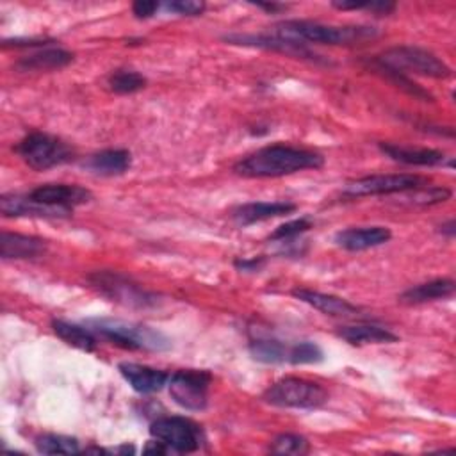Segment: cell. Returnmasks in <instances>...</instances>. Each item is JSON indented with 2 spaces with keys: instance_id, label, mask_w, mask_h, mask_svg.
I'll list each match as a JSON object with an SVG mask.
<instances>
[{
  "instance_id": "obj_5",
  "label": "cell",
  "mask_w": 456,
  "mask_h": 456,
  "mask_svg": "<svg viewBox=\"0 0 456 456\" xmlns=\"http://www.w3.org/2000/svg\"><path fill=\"white\" fill-rule=\"evenodd\" d=\"M14 151L28 167L36 171H46L75 159V150L66 141L45 132L27 134L14 146Z\"/></svg>"
},
{
  "instance_id": "obj_14",
  "label": "cell",
  "mask_w": 456,
  "mask_h": 456,
  "mask_svg": "<svg viewBox=\"0 0 456 456\" xmlns=\"http://www.w3.org/2000/svg\"><path fill=\"white\" fill-rule=\"evenodd\" d=\"M379 151L385 153L388 159L399 164L406 166H424V167H433V166H444L447 164L449 167L454 166V160L449 159L445 162V153L440 150L433 148H413V146H404V144H395V142H379Z\"/></svg>"
},
{
  "instance_id": "obj_33",
  "label": "cell",
  "mask_w": 456,
  "mask_h": 456,
  "mask_svg": "<svg viewBox=\"0 0 456 456\" xmlns=\"http://www.w3.org/2000/svg\"><path fill=\"white\" fill-rule=\"evenodd\" d=\"M171 12H178L182 16H200L205 11L203 2H192V0H178V2H167L164 5Z\"/></svg>"
},
{
  "instance_id": "obj_23",
  "label": "cell",
  "mask_w": 456,
  "mask_h": 456,
  "mask_svg": "<svg viewBox=\"0 0 456 456\" xmlns=\"http://www.w3.org/2000/svg\"><path fill=\"white\" fill-rule=\"evenodd\" d=\"M365 64H367L369 69H372L374 73L381 75L383 78H387L388 82H392L395 87H399L401 91H404L406 94H410V96H413V98H417V100H420V102H431V103L435 102V96H433L428 89H424L422 86H419L413 78H410V75H406V73H403V71H399V69H395V68H390V66L379 62V61L376 59V55H374V57H367V59H365Z\"/></svg>"
},
{
  "instance_id": "obj_9",
  "label": "cell",
  "mask_w": 456,
  "mask_h": 456,
  "mask_svg": "<svg viewBox=\"0 0 456 456\" xmlns=\"http://www.w3.org/2000/svg\"><path fill=\"white\" fill-rule=\"evenodd\" d=\"M212 374L203 369H180L167 379L171 399L189 411H201L208 404Z\"/></svg>"
},
{
  "instance_id": "obj_28",
  "label": "cell",
  "mask_w": 456,
  "mask_h": 456,
  "mask_svg": "<svg viewBox=\"0 0 456 456\" xmlns=\"http://www.w3.org/2000/svg\"><path fill=\"white\" fill-rule=\"evenodd\" d=\"M107 86L116 94H132L146 86V77L135 69H116L110 73Z\"/></svg>"
},
{
  "instance_id": "obj_19",
  "label": "cell",
  "mask_w": 456,
  "mask_h": 456,
  "mask_svg": "<svg viewBox=\"0 0 456 456\" xmlns=\"http://www.w3.org/2000/svg\"><path fill=\"white\" fill-rule=\"evenodd\" d=\"M82 166L96 176H118L130 169L132 153L123 148H109L89 155Z\"/></svg>"
},
{
  "instance_id": "obj_25",
  "label": "cell",
  "mask_w": 456,
  "mask_h": 456,
  "mask_svg": "<svg viewBox=\"0 0 456 456\" xmlns=\"http://www.w3.org/2000/svg\"><path fill=\"white\" fill-rule=\"evenodd\" d=\"M52 330L59 338H62L66 344H69L80 351H86V353L96 351L98 342H96L94 331L89 326L68 322L62 319H53Z\"/></svg>"
},
{
  "instance_id": "obj_36",
  "label": "cell",
  "mask_w": 456,
  "mask_h": 456,
  "mask_svg": "<svg viewBox=\"0 0 456 456\" xmlns=\"http://www.w3.org/2000/svg\"><path fill=\"white\" fill-rule=\"evenodd\" d=\"M265 264V256H251V258H237L233 262L235 269L239 271H246V273H255L260 271Z\"/></svg>"
},
{
  "instance_id": "obj_30",
  "label": "cell",
  "mask_w": 456,
  "mask_h": 456,
  "mask_svg": "<svg viewBox=\"0 0 456 456\" xmlns=\"http://www.w3.org/2000/svg\"><path fill=\"white\" fill-rule=\"evenodd\" d=\"M324 354L322 349L310 340H301L296 344H290L289 349V363L292 365H305V363H319L322 362Z\"/></svg>"
},
{
  "instance_id": "obj_39",
  "label": "cell",
  "mask_w": 456,
  "mask_h": 456,
  "mask_svg": "<svg viewBox=\"0 0 456 456\" xmlns=\"http://www.w3.org/2000/svg\"><path fill=\"white\" fill-rule=\"evenodd\" d=\"M331 5L340 11H358V9H367L369 2H331Z\"/></svg>"
},
{
  "instance_id": "obj_35",
  "label": "cell",
  "mask_w": 456,
  "mask_h": 456,
  "mask_svg": "<svg viewBox=\"0 0 456 456\" xmlns=\"http://www.w3.org/2000/svg\"><path fill=\"white\" fill-rule=\"evenodd\" d=\"M159 9H160V4L153 2V0H137V2L132 4V12L139 20H146V18L155 16V12Z\"/></svg>"
},
{
  "instance_id": "obj_29",
  "label": "cell",
  "mask_w": 456,
  "mask_h": 456,
  "mask_svg": "<svg viewBox=\"0 0 456 456\" xmlns=\"http://www.w3.org/2000/svg\"><path fill=\"white\" fill-rule=\"evenodd\" d=\"M310 451V442L303 435L296 433H281L273 438L269 445V452L273 454H294L301 456Z\"/></svg>"
},
{
  "instance_id": "obj_4",
  "label": "cell",
  "mask_w": 456,
  "mask_h": 456,
  "mask_svg": "<svg viewBox=\"0 0 456 456\" xmlns=\"http://www.w3.org/2000/svg\"><path fill=\"white\" fill-rule=\"evenodd\" d=\"M87 283L103 297L125 306L150 308L159 303V296L155 292L146 290L142 285L119 271H93L87 274Z\"/></svg>"
},
{
  "instance_id": "obj_26",
  "label": "cell",
  "mask_w": 456,
  "mask_h": 456,
  "mask_svg": "<svg viewBox=\"0 0 456 456\" xmlns=\"http://www.w3.org/2000/svg\"><path fill=\"white\" fill-rule=\"evenodd\" d=\"M249 354L262 363H289L290 344L276 338H256L249 342Z\"/></svg>"
},
{
  "instance_id": "obj_12",
  "label": "cell",
  "mask_w": 456,
  "mask_h": 456,
  "mask_svg": "<svg viewBox=\"0 0 456 456\" xmlns=\"http://www.w3.org/2000/svg\"><path fill=\"white\" fill-rule=\"evenodd\" d=\"M34 201L71 208L77 205H84L93 200V192L77 183H45L28 192Z\"/></svg>"
},
{
  "instance_id": "obj_10",
  "label": "cell",
  "mask_w": 456,
  "mask_h": 456,
  "mask_svg": "<svg viewBox=\"0 0 456 456\" xmlns=\"http://www.w3.org/2000/svg\"><path fill=\"white\" fill-rule=\"evenodd\" d=\"M428 178L413 173H394V175H369L349 180L344 185V194L356 196H378V194H401L428 185Z\"/></svg>"
},
{
  "instance_id": "obj_18",
  "label": "cell",
  "mask_w": 456,
  "mask_h": 456,
  "mask_svg": "<svg viewBox=\"0 0 456 456\" xmlns=\"http://www.w3.org/2000/svg\"><path fill=\"white\" fill-rule=\"evenodd\" d=\"M296 208V203L290 201H253L235 207L232 210V219L239 226H249L260 221L280 217L283 214H290Z\"/></svg>"
},
{
  "instance_id": "obj_38",
  "label": "cell",
  "mask_w": 456,
  "mask_h": 456,
  "mask_svg": "<svg viewBox=\"0 0 456 456\" xmlns=\"http://www.w3.org/2000/svg\"><path fill=\"white\" fill-rule=\"evenodd\" d=\"M144 452H151V454H167V452H171L169 451V447L164 444V442H160V440H150L146 445H144V449H142Z\"/></svg>"
},
{
  "instance_id": "obj_24",
  "label": "cell",
  "mask_w": 456,
  "mask_h": 456,
  "mask_svg": "<svg viewBox=\"0 0 456 456\" xmlns=\"http://www.w3.org/2000/svg\"><path fill=\"white\" fill-rule=\"evenodd\" d=\"M337 337L349 342L351 346H363V344H392L397 342V335L392 333L388 328L378 324H351L340 326Z\"/></svg>"
},
{
  "instance_id": "obj_17",
  "label": "cell",
  "mask_w": 456,
  "mask_h": 456,
  "mask_svg": "<svg viewBox=\"0 0 456 456\" xmlns=\"http://www.w3.org/2000/svg\"><path fill=\"white\" fill-rule=\"evenodd\" d=\"M118 370L128 381V385L139 394L159 392L164 388V385H167L169 379L167 372L135 362H121L118 365Z\"/></svg>"
},
{
  "instance_id": "obj_21",
  "label": "cell",
  "mask_w": 456,
  "mask_h": 456,
  "mask_svg": "<svg viewBox=\"0 0 456 456\" xmlns=\"http://www.w3.org/2000/svg\"><path fill=\"white\" fill-rule=\"evenodd\" d=\"M73 61V53L59 46H45L18 59L16 68L21 71H48L66 68Z\"/></svg>"
},
{
  "instance_id": "obj_27",
  "label": "cell",
  "mask_w": 456,
  "mask_h": 456,
  "mask_svg": "<svg viewBox=\"0 0 456 456\" xmlns=\"http://www.w3.org/2000/svg\"><path fill=\"white\" fill-rule=\"evenodd\" d=\"M36 449L43 454H77L84 451L77 438L66 436V435H55V433H46L37 436Z\"/></svg>"
},
{
  "instance_id": "obj_15",
  "label": "cell",
  "mask_w": 456,
  "mask_h": 456,
  "mask_svg": "<svg viewBox=\"0 0 456 456\" xmlns=\"http://www.w3.org/2000/svg\"><path fill=\"white\" fill-rule=\"evenodd\" d=\"M392 239V232L387 226H353L335 233V244L347 251H363Z\"/></svg>"
},
{
  "instance_id": "obj_42",
  "label": "cell",
  "mask_w": 456,
  "mask_h": 456,
  "mask_svg": "<svg viewBox=\"0 0 456 456\" xmlns=\"http://www.w3.org/2000/svg\"><path fill=\"white\" fill-rule=\"evenodd\" d=\"M112 452H123V454H128V452H135V449H134V445L125 444V445H119V447L112 449Z\"/></svg>"
},
{
  "instance_id": "obj_2",
  "label": "cell",
  "mask_w": 456,
  "mask_h": 456,
  "mask_svg": "<svg viewBox=\"0 0 456 456\" xmlns=\"http://www.w3.org/2000/svg\"><path fill=\"white\" fill-rule=\"evenodd\" d=\"M278 36L301 41V43H319V45H342L351 46L376 39L379 30L369 25H328L312 20H285L276 25Z\"/></svg>"
},
{
  "instance_id": "obj_34",
  "label": "cell",
  "mask_w": 456,
  "mask_h": 456,
  "mask_svg": "<svg viewBox=\"0 0 456 456\" xmlns=\"http://www.w3.org/2000/svg\"><path fill=\"white\" fill-rule=\"evenodd\" d=\"M50 43H53V41L52 39H41V37H12V39H4L2 46L4 48H9V46H12V48H21V46H25V48H34V46L45 48Z\"/></svg>"
},
{
  "instance_id": "obj_41",
  "label": "cell",
  "mask_w": 456,
  "mask_h": 456,
  "mask_svg": "<svg viewBox=\"0 0 456 456\" xmlns=\"http://www.w3.org/2000/svg\"><path fill=\"white\" fill-rule=\"evenodd\" d=\"M440 232H442L445 237L452 239L454 233H456V223H454V219H449L447 223H444V224L440 226Z\"/></svg>"
},
{
  "instance_id": "obj_37",
  "label": "cell",
  "mask_w": 456,
  "mask_h": 456,
  "mask_svg": "<svg viewBox=\"0 0 456 456\" xmlns=\"http://www.w3.org/2000/svg\"><path fill=\"white\" fill-rule=\"evenodd\" d=\"M367 9L372 11L374 14L387 16V14H390L395 9V4H392V2H369Z\"/></svg>"
},
{
  "instance_id": "obj_13",
  "label": "cell",
  "mask_w": 456,
  "mask_h": 456,
  "mask_svg": "<svg viewBox=\"0 0 456 456\" xmlns=\"http://www.w3.org/2000/svg\"><path fill=\"white\" fill-rule=\"evenodd\" d=\"M0 210L7 217H50V219H64L71 216V208L52 207L39 201H34L28 194H2L0 196Z\"/></svg>"
},
{
  "instance_id": "obj_40",
  "label": "cell",
  "mask_w": 456,
  "mask_h": 456,
  "mask_svg": "<svg viewBox=\"0 0 456 456\" xmlns=\"http://www.w3.org/2000/svg\"><path fill=\"white\" fill-rule=\"evenodd\" d=\"M258 9H264V11H267V12H271V14H274V12H281V11H285L289 5L287 4H278V2H256L255 4Z\"/></svg>"
},
{
  "instance_id": "obj_22",
  "label": "cell",
  "mask_w": 456,
  "mask_h": 456,
  "mask_svg": "<svg viewBox=\"0 0 456 456\" xmlns=\"http://www.w3.org/2000/svg\"><path fill=\"white\" fill-rule=\"evenodd\" d=\"M456 290V283L451 278H436L431 281H424L419 285H413L406 289L401 296L399 301L406 305H422L428 301H436V299H445L451 297Z\"/></svg>"
},
{
  "instance_id": "obj_6",
  "label": "cell",
  "mask_w": 456,
  "mask_h": 456,
  "mask_svg": "<svg viewBox=\"0 0 456 456\" xmlns=\"http://www.w3.org/2000/svg\"><path fill=\"white\" fill-rule=\"evenodd\" d=\"M262 399L278 408H296V410H315L328 403V392L322 385L301 379V378H283L273 383Z\"/></svg>"
},
{
  "instance_id": "obj_1",
  "label": "cell",
  "mask_w": 456,
  "mask_h": 456,
  "mask_svg": "<svg viewBox=\"0 0 456 456\" xmlns=\"http://www.w3.org/2000/svg\"><path fill=\"white\" fill-rule=\"evenodd\" d=\"M322 164L324 157L317 151L287 144H271L237 160L233 171L244 178H278L305 169H319Z\"/></svg>"
},
{
  "instance_id": "obj_20",
  "label": "cell",
  "mask_w": 456,
  "mask_h": 456,
  "mask_svg": "<svg viewBox=\"0 0 456 456\" xmlns=\"http://www.w3.org/2000/svg\"><path fill=\"white\" fill-rule=\"evenodd\" d=\"M45 251H46V240L39 237L11 233V232H2L0 235V256L4 260L36 258Z\"/></svg>"
},
{
  "instance_id": "obj_7",
  "label": "cell",
  "mask_w": 456,
  "mask_h": 456,
  "mask_svg": "<svg viewBox=\"0 0 456 456\" xmlns=\"http://www.w3.org/2000/svg\"><path fill=\"white\" fill-rule=\"evenodd\" d=\"M376 59L390 68H395L403 73H417L422 77L431 78H451L452 69L433 52L411 46V45H399L385 50L381 55H376Z\"/></svg>"
},
{
  "instance_id": "obj_31",
  "label": "cell",
  "mask_w": 456,
  "mask_h": 456,
  "mask_svg": "<svg viewBox=\"0 0 456 456\" xmlns=\"http://www.w3.org/2000/svg\"><path fill=\"white\" fill-rule=\"evenodd\" d=\"M314 226L312 219L310 217H299V219H292L285 224H280L271 235H269V240L273 242H287V240H292L296 239L297 235L308 232L310 228Z\"/></svg>"
},
{
  "instance_id": "obj_8",
  "label": "cell",
  "mask_w": 456,
  "mask_h": 456,
  "mask_svg": "<svg viewBox=\"0 0 456 456\" xmlns=\"http://www.w3.org/2000/svg\"><path fill=\"white\" fill-rule=\"evenodd\" d=\"M150 435L164 442L171 452H182V454L196 452L205 442L201 426L180 415L155 419L150 426Z\"/></svg>"
},
{
  "instance_id": "obj_3",
  "label": "cell",
  "mask_w": 456,
  "mask_h": 456,
  "mask_svg": "<svg viewBox=\"0 0 456 456\" xmlns=\"http://www.w3.org/2000/svg\"><path fill=\"white\" fill-rule=\"evenodd\" d=\"M89 328L110 344L132 351H167L171 340L155 328L119 319H89Z\"/></svg>"
},
{
  "instance_id": "obj_16",
  "label": "cell",
  "mask_w": 456,
  "mask_h": 456,
  "mask_svg": "<svg viewBox=\"0 0 456 456\" xmlns=\"http://www.w3.org/2000/svg\"><path fill=\"white\" fill-rule=\"evenodd\" d=\"M292 296L331 317H358L362 314L360 306L333 294H326L312 289H294Z\"/></svg>"
},
{
  "instance_id": "obj_11",
  "label": "cell",
  "mask_w": 456,
  "mask_h": 456,
  "mask_svg": "<svg viewBox=\"0 0 456 456\" xmlns=\"http://www.w3.org/2000/svg\"><path fill=\"white\" fill-rule=\"evenodd\" d=\"M224 41L232 43V45H242V46H253V48H262V50H273V52H280V53H287L290 57H297V59H306L310 62H317V64H328L331 66V62L315 53L314 50H310L305 43L301 41H294L278 34H230L223 37Z\"/></svg>"
},
{
  "instance_id": "obj_32",
  "label": "cell",
  "mask_w": 456,
  "mask_h": 456,
  "mask_svg": "<svg viewBox=\"0 0 456 456\" xmlns=\"http://www.w3.org/2000/svg\"><path fill=\"white\" fill-rule=\"evenodd\" d=\"M411 192V203L415 205H436L442 201H447L451 198V189L447 187H436V185H424L420 189L408 191Z\"/></svg>"
}]
</instances>
